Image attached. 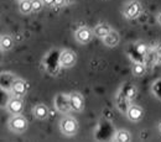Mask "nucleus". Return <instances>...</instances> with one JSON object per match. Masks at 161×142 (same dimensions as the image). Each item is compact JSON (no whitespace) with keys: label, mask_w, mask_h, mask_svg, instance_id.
Returning a JSON list of instances; mask_svg holds the SVG:
<instances>
[{"label":"nucleus","mask_w":161,"mask_h":142,"mask_svg":"<svg viewBox=\"0 0 161 142\" xmlns=\"http://www.w3.org/2000/svg\"><path fill=\"white\" fill-rule=\"evenodd\" d=\"M60 130L62 135H64L67 137H72L78 131V121L75 118L64 116L60 122Z\"/></svg>","instance_id":"obj_1"},{"label":"nucleus","mask_w":161,"mask_h":142,"mask_svg":"<svg viewBox=\"0 0 161 142\" xmlns=\"http://www.w3.org/2000/svg\"><path fill=\"white\" fill-rule=\"evenodd\" d=\"M9 129L15 134H22L27 129V120L25 116L21 115H13V118L8 122Z\"/></svg>","instance_id":"obj_2"},{"label":"nucleus","mask_w":161,"mask_h":142,"mask_svg":"<svg viewBox=\"0 0 161 142\" xmlns=\"http://www.w3.org/2000/svg\"><path fill=\"white\" fill-rule=\"evenodd\" d=\"M141 11V5L136 1V0H133V1H129L125 6H124V10H123V14L126 19L129 20H133L135 18L139 16Z\"/></svg>","instance_id":"obj_3"},{"label":"nucleus","mask_w":161,"mask_h":142,"mask_svg":"<svg viewBox=\"0 0 161 142\" xmlns=\"http://www.w3.org/2000/svg\"><path fill=\"white\" fill-rule=\"evenodd\" d=\"M55 106L57 108V110L61 113H68L71 109V103H69V95L66 94H57L55 97Z\"/></svg>","instance_id":"obj_4"},{"label":"nucleus","mask_w":161,"mask_h":142,"mask_svg":"<svg viewBox=\"0 0 161 142\" xmlns=\"http://www.w3.org/2000/svg\"><path fill=\"white\" fill-rule=\"evenodd\" d=\"M6 110L11 115H20L22 110H24V103H22L20 97L11 98L6 104Z\"/></svg>","instance_id":"obj_5"},{"label":"nucleus","mask_w":161,"mask_h":142,"mask_svg":"<svg viewBox=\"0 0 161 142\" xmlns=\"http://www.w3.org/2000/svg\"><path fill=\"white\" fill-rule=\"evenodd\" d=\"M76 60H77V56L75 52L72 51H63L60 55V64L61 67H64V68H71L75 66L76 63Z\"/></svg>","instance_id":"obj_6"},{"label":"nucleus","mask_w":161,"mask_h":142,"mask_svg":"<svg viewBox=\"0 0 161 142\" xmlns=\"http://www.w3.org/2000/svg\"><path fill=\"white\" fill-rule=\"evenodd\" d=\"M93 34H94V32H92L88 27H80V29L76 31V34H75V39H76L77 42L84 45V43L91 42V40L93 39Z\"/></svg>","instance_id":"obj_7"},{"label":"nucleus","mask_w":161,"mask_h":142,"mask_svg":"<svg viewBox=\"0 0 161 142\" xmlns=\"http://www.w3.org/2000/svg\"><path fill=\"white\" fill-rule=\"evenodd\" d=\"M69 103H71V109L73 111H82L84 108V100L80 93L69 94Z\"/></svg>","instance_id":"obj_8"},{"label":"nucleus","mask_w":161,"mask_h":142,"mask_svg":"<svg viewBox=\"0 0 161 142\" xmlns=\"http://www.w3.org/2000/svg\"><path fill=\"white\" fill-rule=\"evenodd\" d=\"M11 93L15 95V97H24L27 92V87H26V83L22 81V79H15L11 88H10Z\"/></svg>","instance_id":"obj_9"},{"label":"nucleus","mask_w":161,"mask_h":142,"mask_svg":"<svg viewBox=\"0 0 161 142\" xmlns=\"http://www.w3.org/2000/svg\"><path fill=\"white\" fill-rule=\"evenodd\" d=\"M142 115H144V111H142V109H141L140 106H138V105H131V106H129V109H128V111H126L128 119L133 122L140 121L141 119H142Z\"/></svg>","instance_id":"obj_10"},{"label":"nucleus","mask_w":161,"mask_h":142,"mask_svg":"<svg viewBox=\"0 0 161 142\" xmlns=\"http://www.w3.org/2000/svg\"><path fill=\"white\" fill-rule=\"evenodd\" d=\"M103 40H104V45H105V46H108V47H115V46L119 43L120 37H119V34H118V32L110 31Z\"/></svg>","instance_id":"obj_11"},{"label":"nucleus","mask_w":161,"mask_h":142,"mask_svg":"<svg viewBox=\"0 0 161 142\" xmlns=\"http://www.w3.org/2000/svg\"><path fill=\"white\" fill-rule=\"evenodd\" d=\"M34 115H35V118L39 119V120H45V119H47V116H48V108H47L46 105H43V104L36 105L35 109H34Z\"/></svg>","instance_id":"obj_12"},{"label":"nucleus","mask_w":161,"mask_h":142,"mask_svg":"<svg viewBox=\"0 0 161 142\" xmlns=\"http://www.w3.org/2000/svg\"><path fill=\"white\" fill-rule=\"evenodd\" d=\"M110 26L108 24H99L94 27V36L99 37V39H104L109 32H110Z\"/></svg>","instance_id":"obj_13"},{"label":"nucleus","mask_w":161,"mask_h":142,"mask_svg":"<svg viewBox=\"0 0 161 142\" xmlns=\"http://www.w3.org/2000/svg\"><path fill=\"white\" fill-rule=\"evenodd\" d=\"M13 46H14V40H13L11 36H9V35H3L1 36V39H0V47H1L3 51H9V50L13 48Z\"/></svg>","instance_id":"obj_14"},{"label":"nucleus","mask_w":161,"mask_h":142,"mask_svg":"<svg viewBox=\"0 0 161 142\" xmlns=\"http://www.w3.org/2000/svg\"><path fill=\"white\" fill-rule=\"evenodd\" d=\"M19 10L24 15L32 13V0H22V1H20L19 3Z\"/></svg>","instance_id":"obj_15"},{"label":"nucleus","mask_w":161,"mask_h":142,"mask_svg":"<svg viewBox=\"0 0 161 142\" xmlns=\"http://www.w3.org/2000/svg\"><path fill=\"white\" fill-rule=\"evenodd\" d=\"M130 139H131V136H130L129 131H126V130H119L114 135V140L117 142H129Z\"/></svg>","instance_id":"obj_16"},{"label":"nucleus","mask_w":161,"mask_h":142,"mask_svg":"<svg viewBox=\"0 0 161 142\" xmlns=\"http://www.w3.org/2000/svg\"><path fill=\"white\" fill-rule=\"evenodd\" d=\"M144 73H145V67H144L142 64L138 63V64H135V66L133 67V74H134V76L141 77Z\"/></svg>","instance_id":"obj_17"},{"label":"nucleus","mask_w":161,"mask_h":142,"mask_svg":"<svg viewBox=\"0 0 161 142\" xmlns=\"http://www.w3.org/2000/svg\"><path fill=\"white\" fill-rule=\"evenodd\" d=\"M43 1L42 0H32V11H35V13H39L42 10V8H43Z\"/></svg>","instance_id":"obj_18"},{"label":"nucleus","mask_w":161,"mask_h":142,"mask_svg":"<svg viewBox=\"0 0 161 142\" xmlns=\"http://www.w3.org/2000/svg\"><path fill=\"white\" fill-rule=\"evenodd\" d=\"M64 3H66V0H55L53 1V5L55 6H62Z\"/></svg>","instance_id":"obj_19"},{"label":"nucleus","mask_w":161,"mask_h":142,"mask_svg":"<svg viewBox=\"0 0 161 142\" xmlns=\"http://www.w3.org/2000/svg\"><path fill=\"white\" fill-rule=\"evenodd\" d=\"M42 1H43V4H45V5L51 6V5H53V1H55V0H42Z\"/></svg>","instance_id":"obj_20"},{"label":"nucleus","mask_w":161,"mask_h":142,"mask_svg":"<svg viewBox=\"0 0 161 142\" xmlns=\"http://www.w3.org/2000/svg\"><path fill=\"white\" fill-rule=\"evenodd\" d=\"M156 20H158L159 25L161 26V13H159V14H158V16H156Z\"/></svg>","instance_id":"obj_21"},{"label":"nucleus","mask_w":161,"mask_h":142,"mask_svg":"<svg viewBox=\"0 0 161 142\" xmlns=\"http://www.w3.org/2000/svg\"><path fill=\"white\" fill-rule=\"evenodd\" d=\"M133 93H135V90H134V89H130V90H129V93H128V97H129V98H131V94H133Z\"/></svg>","instance_id":"obj_22"},{"label":"nucleus","mask_w":161,"mask_h":142,"mask_svg":"<svg viewBox=\"0 0 161 142\" xmlns=\"http://www.w3.org/2000/svg\"><path fill=\"white\" fill-rule=\"evenodd\" d=\"M158 129H159V132L161 134V122L159 124V125H158Z\"/></svg>","instance_id":"obj_23"},{"label":"nucleus","mask_w":161,"mask_h":142,"mask_svg":"<svg viewBox=\"0 0 161 142\" xmlns=\"http://www.w3.org/2000/svg\"><path fill=\"white\" fill-rule=\"evenodd\" d=\"M72 1H75V0H66V3H72Z\"/></svg>","instance_id":"obj_24"},{"label":"nucleus","mask_w":161,"mask_h":142,"mask_svg":"<svg viewBox=\"0 0 161 142\" xmlns=\"http://www.w3.org/2000/svg\"><path fill=\"white\" fill-rule=\"evenodd\" d=\"M18 1H19V3H20V1H22V0H18Z\"/></svg>","instance_id":"obj_25"}]
</instances>
